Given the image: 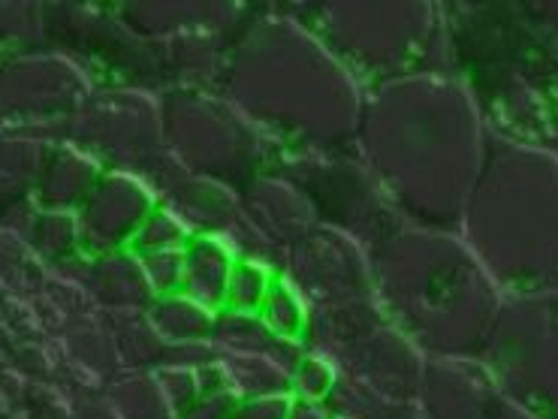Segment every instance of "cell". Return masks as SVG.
Masks as SVG:
<instances>
[{"label":"cell","mask_w":558,"mask_h":419,"mask_svg":"<svg viewBox=\"0 0 558 419\" xmlns=\"http://www.w3.org/2000/svg\"><path fill=\"white\" fill-rule=\"evenodd\" d=\"M489 133L453 73H414L365 94L353 155L404 226L456 233Z\"/></svg>","instance_id":"cell-1"},{"label":"cell","mask_w":558,"mask_h":419,"mask_svg":"<svg viewBox=\"0 0 558 419\" xmlns=\"http://www.w3.org/2000/svg\"><path fill=\"white\" fill-rule=\"evenodd\" d=\"M215 88L275 155H353L363 88L281 7L251 10Z\"/></svg>","instance_id":"cell-2"},{"label":"cell","mask_w":558,"mask_h":419,"mask_svg":"<svg viewBox=\"0 0 558 419\" xmlns=\"http://www.w3.org/2000/svg\"><path fill=\"white\" fill-rule=\"evenodd\" d=\"M450 73L495 139L558 151V40L534 3L441 7Z\"/></svg>","instance_id":"cell-3"},{"label":"cell","mask_w":558,"mask_h":419,"mask_svg":"<svg viewBox=\"0 0 558 419\" xmlns=\"http://www.w3.org/2000/svg\"><path fill=\"white\" fill-rule=\"evenodd\" d=\"M368 269L384 320L426 359H481L505 296L456 233L402 226Z\"/></svg>","instance_id":"cell-4"},{"label":"cell","mask_w":558,"mask_h":419,"mask_svg":"<svg viewBox=\"0 0 558 419\" xmlns=\"http://www.w3.org/2000/svg\"><path fill=\"white\" fill-rule=\"evenodd\" d=\"M456 236L505 299L558 289V151L489 136Z\"/></svg>","instance_id":"cell-5"},{"label":"cell","mask_w":558,"mask_h":419,"mask_svg":"<svg viewBox=\"0 0 558 419\" xmlns=\"http://www.w3.org/2000/svg\"><path fill=\"white\" fill-rule=\"evenodd\" d=\"M363 88L414 73H450L447 30L435 3H296L281 7Z\"/></svg>","instance_id":"cell-6"},{"label":"cell","mask_w":558,"mask_h":419,"mask_svg":"<svg viewBox=\"0 0 558 419\" xmlns=\"http://www.w3.org/2000/svg\"><path fill=\"white\" fill-rule=\"evenodd\" d=\"M169 158L196 178L221 184L235 197L269 170L275 148L218 91L169 88L157 97Z\"/></svg>","instance_id":"cell-7"},{"label":"cell","mask_w":558,"mask_h":419,"mask_svg":"<svg viewBox=\"0 0 558 419\" xmlns=\"http://www.w3.org/2000/svg\"><path fill=\"white\" fill-rule=\"evenodd\" d=\"M483 368L534 419H558V289L501 301Z\"/></svg>","instance_id":"cell-8"},{"label":"cell","mask_w":558,"mask_h":419,"mask_svg":"<svg viewBox=\"0 0 558 419\" xmlns=\"http://www.w3.org/2000/svg\"><path fill=\"white\" fill-rule=\"evenodd\" d=\"M70 139L104 170L143 178L155 197L182 167L169 158L160 127V103L148 91L112 88L94 94L70 121Z\"/></svg>","instance_id":"cell-9"},{"label":"cell","mask_w":558,"mask_h":419,"mask_svg":"<svg viewBox=\"0 0 558 419\" xmlns=\"http://www.w3.org/2000/svg\"><path fill=\"white\" fill-rule=\"evenodd\" d=\"M308 199L314 221L377 248L404 223L356 155H275L269 170Z\"/></svg>","instance_id":"cell-10"},{"label":"cell","mask_w":558,"mask_h":419,"mask_svg":"<svg viewBox=\"0 0 558 419\" xmlns=\"http://www.w3.org/2000/svg\"><path fill=\"white\" fill-rule=\"evenodd\" d=\"M284 275L308 301V311L338 308L351 301L375 299L368 250L332 226L314 223L281 254Z\"/></svg>","instance_id":"cell-11"},{"label":"cell","mask_w":558,"mask_h":419,"mask_svg":"<svg viewBox=\"0 0 558 419\" xmlns=\"http://www.w3.org/2000/svg\"><path fill=\"white\" fill-rule=\"evenodd\" d=\"M157 206L155 190L128 172L104 170L92 194L76 209L78 250L94 260L131 248L136 230Z\"/></svg>","instance_id":"cell-12"},{"label":"cell","mask_w":558,"mask_h":419,"mask_svg":"<svg viewBox=\"0 0 558 419\" xmlns=\"http://www.w3.org/2000/svg\"><path fill=\"white\" fill-rule=\"evenodd\" d=\"M332 362L341 378L360 383L375 395H384L390 402H416L426 356L390 323H380L375 332L351 344Z\"/></svg>","instance_id":"cell-13"},{"label":"cell","mask_w":558,"mask_h":419,"mask_svg":"<svg viewBox=\"0 0 558 419\" xmlns=\"http://www.w3.org/2000/svg\"><path fill=\"white\" fill-rule=\"evenodd\" d=\"M498 395L481 359H426L416 407L426 419H483Z\"/></svg>","instance_id":"cell-14"},{"label":"cell","mask_w":558,"mask_h":419,"mask_svg":"<svg viewBox=\"0 0 558 419\" xmlns=\"http://www.w3.org/2000/svg\"><path fill=\"white\" fill-rule=\"evenodd\" d=\"M239 209H242V218L278 254H284V248H290L299 236H305L317 223L308 199L275 172H260L254 182L247 184L239 194Z\"/></svg>","instance_id":"cell-15"},{"label":"cell","mask_w":558,"mask_h":419,"mask_svg":"<svg viewBox=\"0 0 558 419\" xmlns=\"http://www.w3.org/2000/svg\"><path fill=\"white\" fill-rule=\"evenodd\" d=\"M157 202L167 206L191 230V236H221L227 242L242 221L233 190L184 170L157 194Z\"/></svg>","instance_id":"cell-16"},{"label":"cell","mask_w":558,"mask_h":419,"mask_svg":"<svg viewBox=\"0 0 558 419\" xmlns=\"http://www.w3.org/2000/svg\"><path fill=\"white\" fill-rule=\"evenodd\" d=\"M235 250L221 236H191L182 250V296L194 299L208 311H221Z\"/></svg>","instance_id":"cell-17"},{"label":"cell","mask_w":558,"mask_h":419,"mask_svg":"<svg viewBox=\"0 0 558 419\" xmlns=\"http://www.w3.org/2000/svg\"><path fill=\"white\" fill-rule=\"evenodd\" d=\"M100 172H104V167L88 158L85 151H78L76 145H61L39 167V202L52 211L78 209L85 197L92 194Z\"/></svg>","instance_id":"cell-18"},{"label":"cell","mask_w":558,"mask_h":419,"mask_svg":"<svg viewBox=\"0 0 558 419\" xmlns=\"http://www.w3.org/2000/svg\"><path fill=\"white\" fill-rule=\"evenodd\" d=\"M215 311H208L182 293L155 296L145 308V323L151 326L163 347H196L211 344Z\"/></svg>","instance_id":"cell-19"},{"label":"cell","mask_w":558,"mask_h":419,"mask_svg":"<svg viewBox=\"0 0 558 419\" xmlns=\"http://www.w3.org/2000/svg\"><path fill=\"white\" fill-rule=\"evenodd\" d=\"M257 320L266 326V332L272 338L305 347L308 326H312V311H308V301L302 299V293L284 275H278L272 289H269V296L263 299Z\"/></svg>","instance_id":"cell-20"},{"label":"cell","mask_w":558,"mask_h":419,"mask_svg":"<svg viewBox=\"0 0 558 419\" xmlns=\"http://www.w3.org/2000/svg\"><path fill=\"white\" fill-rule=\"evenodd\" d=\"M97 296L112 305V308H148V301L155 299L151 289L145 284L140 260L131 250H121L112 257H100L97 260Z\"/></svg>","instance_id":"cell-21"},{"label":"cell","mask_w":558,"mask_h":419,"mask_svg":"<svg viewBox=\"0 0 558 419\" xmlns=\"http://www.w3.org/2000/svg\"><path fill=\"white\" fill-rule=\"evenodd\" d=\"M223 371L230 378V390L239 398H263V395H287V371L269 356L218 354Z\"/></svg>","instance_id":"cell-22"},{"label":"cell","mask_w":558,"mask_h":419,"mask_svg":"<svg viewBox=\"0 0 558 419\" xmlns=\"http://www.w3.org/2000/svg\"><path fill=\"white\" fill-rule=\"evenodd\" d=\"M278 269L263 260H251V257H239L230 272V284H227V296H223V308L227 315L257 317L263 299L269 296Z\"/></svg>","instance_id":"cell-23"},{"label":"cell","mask_w":558,"mask_h":419,"mask_svg":"<svg viewBox=\"0 0 558 419\" xmlns=\"http://www.w3.org/2000/svg\"><path fill=\"white\" fill-rule=\"evenodd\" d=\"M338 366L326 354L317 350H302L296 359V366L290 368V378H287V395L296 402V405H317L324 407L338 386Z\"/></svg>","instance_id":"cell-24"},{"label":"cell","mask_w":558,"mask_h":419,"mask_svg":"<svg viewBox=\"0 0 558 419\" xmlns=\"http://www.w3.org/2000/svg\"><path fill=\"white\" fill-rule=\"evenodd\" d=\"M112 405L124 419H172L155 374H128L112 390Z\"/></svg>","instance_id":"cell-25"},{"label":"cell","mask_w":558,"mask_h":419,"mask_svg":"<svg viewBox=\"0 0 558 419\" xmlns=\"http://www.w3.org/2000/svg\"><path fill=\"white\" fill-rule=\"evenodd\" d=\"M187 242H191V230L167 206L157 202L143 226L136 230L128 250L133 257H148V254H163V250H184Z\"/></svg>","instance_id":"cell-26"},{"label":"cell","mask_w":558,"mask_h":419,"mask_svg":"<svg viewBox=\"0 0 558 419\" xmlns=\"http://www.w3.org/2000/svg\"><path fill=\"white\" fill-rule=\"evenodd\" d=\"M160 395L167 402L172 419H182L199 402V380L191 366H160L155 371Z\"/></svg>","instance_id":"cell-27"},{"label":"cell","mask_w":558,"mask_h":419,"mask_svg":"<svg viewBox=\"0 0 558 419\" xmlns=\"http://www.w3.org/2000/svg\"><path fill=\"white\" fill-rule=\"evenodd\" d=\"M136 260H140L151 296H169L182 289V250H163V254H148Z\"/></svg>","instance_id":"cell-28"},{"label":"cell","mask_w":558,"mask_h":419,"mask_svg":"<svg viewBox=\"0 0 558 419\" xmlns=\"http://www.w3.org/2000/svg\"><path fill=\"white\" fill-rule=\"evenodd\" d=\"M293 398L290 395H263V398H239L233 419H290Z\"/></svg>","instance_id":"cell-29"},{"label":"cell","mask_w":558,"mask_h":419,"mask_svg":"<svg viewBox=\"0 0 558 419\" xmlns=\"http://www.w3.org/2000/svg\"><path fill=\"white\" fill-rule=\"evenodd\" d=\"M235 405H239V395L235 393L199 395V402L182 419H233Z\"/></svg>","instance_id":"cell-30"},{"label":"cell","mask_w":558,"mask_h":419,"mask_svg":"<svg viewBox=\"0 0 558 419\" xmlns=\"http://www.w3.org/2000/svg\"><path fill=\"white\" fill-rule=\"evenodd\" d=\"M290 419H329V410L317 405H296V402H293Z\"/></svg>","instance_id":"cell-31"}]
</instances>
